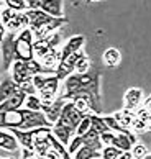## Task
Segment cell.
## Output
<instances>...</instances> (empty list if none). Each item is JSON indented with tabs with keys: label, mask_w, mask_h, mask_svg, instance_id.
<instances>
[{
	"label": "cell",
	"mask_w": 151,
	"mask_h": 159,
	"mask_svg": "<svg viewBox=\"0 0 151 159\" xmlns=\"http://www.w3.org/2000/svg\"><path fill=\"white\" fill-rule=\"evenodd\" d=\"M100 80H102V75L97 70L85 72V74L74 72L62 82V87L57 97L64 98L66 102H72V100L79 97H87L90 102V113L100 115L102 111Z\"/></svg>",
	"instance_id": "obj_1"
},
{
	"label": "cell",
	"mask_w": 151,
	"mask_h": 159,
	"mask_svg": "<svg viewBox=\"0 0 151 159\" xmlns=\"http://www.w3.org/2000/svg\"><path fill=\"white\" fill-rule=\"evenodd\" d=\"M33 43H34V38H33V31L30 28H25L23 31H20L16 34V39H15V61H31L34 59V54H33Z\"/></svg>",
	"instance_id": "obj_2"
},
{
	"label": "cell",
	"mask_w": 151,
	"mask_h": 159,
	"mask_svg": "<svg viewBox=\"0 0 151 159\" xmlns=\"http://www.w3.org/2000/svg\"><path fill=\"white\" fill-rule=\"evenodd\" d=\"M28 10H41L53 18H62L64 16V2L61 0H26Z\"/></svg>",
	"instance_id": "obj_3"
},
{
	"label": "cell",
	"mask_w": 151,
	"mask_h": 159,
	"mask_svg": "<svg viewBox=\"0 0 151 159\" xmlns=\"http://www.w3.org/2000/svg\"><path fill=\"white\" fill-rule=\"evenodd\" d=\"M84 116H85V115L80 113V111L74 107L72 102H66L64 107H62V110H61L59 118H57L56 123H61V125L67 126L69 129H72V131L76 133V128L79 126V123H80V120H82Z\"/></svg>",
	"instance_id": "obj_4"
},
{
	"label": "cell",
	"mask_w": 151,
	"mask_h": 159,
	"mask_svg": "<svg viewBox=\"0 0 151 159\" xmlns=\"http://www.w3.org/2000/svg\"><path fill=\"white\" fill-rule=\"evenodd\" d=\"M15 33H7L5 38L0 41V49H2V67L3 70H10L11 64L15 61Z\"/></svg>",
	"instance_id": "obj_5"
},
{
	"label": "cell",
	"mask_w": 151,
	"mask_h": 159,
	"mask_svg": "<svg viewBox=\"0 0 151 159\" xmlns=\"http://www.w3.org/2000/svg\"><path fill=\"white\" fill-rule=\"evenodd\" d=\"M36 128H53V125L46 120L43 111H31L25 108V118H23V125L20 129L30 131V129H36Z\"/></svg>",
	"instance_id": "obj_6"
},
{
	"label": "cell",
	"mask_w": 151,
	"mask_h": 159,
	"mask_svg": "<svg viewBox=\"0 0 151 159\" xmlns=\"http://www.w3.org/2000/svg\"><path fill=\"white\" fill-rule=\"evenodd\" d=\"M144 100V93L141 89L138 87H133V89H128L125 92V105H123V110H128V111H136L138 108L141 107Z\"/></svg>",
	"instance_id": "obj_7"
},
{
	"label": "cell",
	"mask_w": 151,
	"mask_h": 159,
	"mask_svg": "<svg viewBox=\"0 0 151 159\" xmlns=\"http://www.w3.org/2000/svg\"><path fill=\"white\" fill-rule=\"evenodd\" d=\"M84 41H85L84 34H74V36H71L61 48V59H67L69 56L79 52L80 48L84 46Z\"/></svg>",
	"instance_id": "obj_8"
},
{
	"label": "cell",
	"mask_w": 151,
	"mask_h": 159,
	"mask_svg": "<svg viewBox=\"0 0 151 159\" xmlns=\"http://www.w3.org/2000/svg\"><path fill=\"white\" fill-rule=\"evenodd\" d=\"M10 77L18 87L21 84H25V82L31 80V77L28 75V70H26V62L13 61V64H11V67H10Z\"/></svg>",
	"instance_id": "obj_9"
},
{
	"label": "cell",
	"mask_w": 151,
	"mask_h": 159,
	"mask_svg": "<svg viewBox=\"0 0 151 159\" xmlns=\"http://www.w3.org/2000/svg\"><path fill=\"white\" fill-rule=\"evenodd\" d=\"M64 103H66L64 98L57 97L54 100V103H51V105H41V111L44 113L46 120H48L51 125H54V123L57 121V118H59V115H61V110H62V107H64Z\"/></svg>",
	"instance_id": "obj_10"
},
{
	"label": "cell",
	"mask_w": 151,
	"mask_h": 159,
	"mask_svg": "<svg viewBox=\"0 0 151 159\" xmlns=\"http://www.w3.org/2000/svg\"><path fill=\"white\" fill-rule=\"evenodd\" d=\"M18 92H20V87L11 80L10 75H5L2 79V82H0V103L8 100L10 97L16 95Z\"/></svg>",
	"instance_id": "obj_11"
},
{
	"label": "cell",
	"mask_w": 151,
	"mask_h": 159,
	"mask_svg": "<svg viewBox=\"0 0 151 159\" xmlns=\"http://www.w3.org/2000/svg\"><path fill=\"white\" fill-rule=\"evenodd\" d=\"M51 133H53V136L59 141L62 146H69V143H71L72 138H74L72 129H69L67 126L61 125V123H54L53 128H51Z\"/></svg>",
	"instance_id": "obj_12"
},
{
	"label": "cell",
	"mask_w": 151,
	"mask_h": 159,
	"mask_svg": "<svg viewBox=\"0 0 151 159\" xmlns=\"http://www.w3.org/2000/svg\"><path fill=\"white\" fill-rule=\"evenodd\" d=\"M25 100H26V95L23 92H18L16 95L10 97L8 100L0 103V111H10V110H20L23 108L25 105Z\"/></svg>",
	"instance_id": "obj_13"
},
{
	"label": "cell",
	"mask_w": 151,
	"mask_h": 159,
	"mask_svg": "<svg viewBox=\"0 0 151 159\" xmlns=\"http://www.w3.org/2000/svg\"><path fill=\"white\" fill-rule=\"evenodd\" d=\"M20 144L16 138L11 134L8 129H0V149L5 151H18Z\"/></svg>",
	"instance_id": "obj_14"
},
{
	"label": "cell",
	"mask_w": 151,
	"mask_h": 159,
	"mask_svg": "<svg viewBox=\"0 0 151 159\" xmlns=\"http://www.w3.org/2000/svg\"><path fill=\"white\" fill-rule=\"evenodd\" d=\"M61 61V49H54V51H49L48 54H46L39 64H41V67L46 69V70H54L57 67V64Z\"/></svg>",
	"instance_id": "obj_15"
},
{
	"label": "cell",
	"mask_w": 151,
	"mask_h": 159,
	"mask_svg": "<svg viewBox=\"0 0 151 159\" xmlns=\"http://www.w3.org/2000/svg\"><path fill=\"white\" fill-rule=\"evenodd\" d=\"M131 134H133V133H128V134L117 133V134H115V139H113L112 146H113V148H117V149H120L121 152H130L131 148H133V143L130 141Z\"/></svg>",
	"instance_id": "obj_16"
},
{
	"label": "cell",
	"mask_w": 151,
	"mask_h": 159,
	"mask_svg": "<svg viewBox=\"0 0 151 159\" xmlns=\"http://www.w3.org/2000/svg\"><path fill=\"white\" fill-rule=\"evenodd\" d=\"M115 120H117V123L123 128V129H128L130 131V126H131V121L133 118H135V111H128V110H123L121 108L120 111H115V113L112 115Z\"/></svg>",
	"instance_id": "obj_17"
},
{
	"label": "cell",
	"mask_w": 151,
	"mask_h": 159,
	"mask_svg": "<svg viewBox=\"0 0 151 159\" xmlns=\"http://www.w3.org/2000/svg\"><path fill=\"white\" fill-rule=\"evenodd\" d=\"M72 159H100V151L90 148V146H80L72 154Z\"/></svg>",
	"instance_id": "obj_18"
},
{
	"label": "cell",
	"mask_w": 151,
	"mask_h": 159,
	"mask_svg": "<svg viewBox=\"0 0 151 159\" xmlns=\"http://www.w3.org/2000/svg\"><path fill=\"white\" fill-rule=\"evenodd\" d=\"M121 61V54L117 48H108L103 51V62L108 67H117Z\"/></svg>",
	"instance_id": "obj_19"
},
{
	"label": "cell",
	"mask_w": 151,
	"mask_h": 159,
	"mask_svg": "<svg viewBox=\"0 0 151 159\" xmlns=\"http://www.w3.org/2000/svg\"><path fill=\"white\" fill-rule=\"evenodd\" d=\"M89 69H90L89 56H85L84 52H80L77 61H76V64H74V72L76 74H85V72H89Z\"/></svg>",
	"instance_id": "obj_20"
},
{
	"label": "cell",
	"mask_w": 151,
	"mask_h": 159,
	"mask_svg": "<svg viewBox=\"0 0 151 159\" xmlns=\"http://www.w3.org/2000/svg\"><path fill=\"white\" fill-rule=\"evenodd\" d=\"M102 120H103V123L107 125V128H108V131H113V133H123V134H128V133H131V131H128V129H123L118 123H117V120L113 118L112 115H107V116H102Z\"/></svg>",
	"instance_id": "obj_21"
},
{
	"label": "cell",
	"mask_w": 151,
	"mask_h": 159,
	"mask_svg": "<svg viewBox=\"0 0 151 159\" xmlns=\"http://www.w3.org/2000/svg\"><path fill=\"white\" fill-rule=\"evenodd\" d=\"M90 128H92V129H95L98 134H102V133L108 131V128H107L105 123H103L102 116H100V115H94V113H90Z\"/></svg>",
	"instance_id": "obj_22"
},
{
	"label": "cell",
	"mask_w": 151,
	"mask_h": 159,
	"mask_svg": "<svg viewBox=\"0 0 151 159\" xmlns=\"http://www.w3.org/2000/svg\"><path fill=\"white\" fill-rule=\"evenodd\" d=\"M5 7L16 11V13H23V11L28 10V3L26 0H5Z\"/></svg>",
	"instance_id": "obj_23"
},
{
	"label": "cell",
	"mask_w": 151,
	"mask_h": 159,
	"mask_svg": "<svg viewBox=\"0 0 151 159\" xmlns=\"http://www.w3.org/2000/svg\"><path fill=\"white\" fill-rule=\"evenodd\" d=\"M23 108H28L31 111H41V100H39L38 95H28Z\"/></svg>",
	"instance_id": "obj_24"
},
{
	"label": "cell",
	"mask_w": 151,
	"mask_h": 159,
	"mask_svg": "<svg viewBox=\"0 0 151 159\" xmlns=\"http://www.w3.org/2000/svg\"><path fill=\"white\" fill-rule=\"evenodd\" d=\"M121 156V151L113 146H105L100 149V159H118Z\"/></svg>",
	"instance_id": "obj_25"
},
{
	"label": "cell",
	"mask_w": 151,
	"mask_h": 159,
	"mask_svg": "<svg viewBox=\"0 0 151 159\" xmlns=\"http://www.w3.org/2000/svg\"><path fill=\"white\" fill-rule=\"evenodd\" d=\"M90 129V113H87L82 120H80L79 123V126L76 128V133H74V136H84V134L87 133Z\"/></svg>",
	"instance_id": "obj_26"
},
{
	"label": "cell",
	"mask_w": 151,
	"mask_h": 159,
	"mask_svg": "<svg viewBox=\"0 0 151 159\" xmlns=\"http://www.w3.org/2000/svg\"><path fill=\"white\" fill-rule=\"evenodd\" d=\"M130 152H131L133 159H144V157L148 156V148H146L143 143H140V141H138V143L131 148Z\"/></svg>",
	"instance_id": "obj_27"
},
{
	"label": "cell",
	"mask_w": 151,
	"mask_h": 159,
	"mask_svg": "<svg viewBox=\"0 0 151 159\" xmlns=\"http://www.w3.org/2000/svg\"><path fill=\"white\" fill-rule=\"evenodd\" d=\"M135 115L144 123V126H146V131H151V115L148 113V111L144 110L143 107H140V108L135 111Z\"/></svg>",
	"instance_id": "obj_28"
},
{
	"label": "cell",
	"mask_w": 151,
	"mask_h": 159,
	"mask_svg": "<svg viewBox=\"0 0 151 159\" xmlns=\"http://www.w3.org/2000/svg\"><path fill=\"white\" fill-rule=\"evenodd\" d=\"M130 131H131V133H143V131H146V126H144V123L138 118V116H135V118H133V121H131Z\"/></svg>",
	"instance_id": "obj_29"
},
{
	"label": "cell",
	"mask_w": 151,
	"mask_h": 159,
	"mask_svg": "<svg viewBox=\"0 0 151 159\" xmlns=\"http://www.w3.org/2000/svg\"><path fill=\"white\" fill-rule=\"evenodd\" d=\"M115 134L117 133H113V131H105V133L100 134V143H102L103 148H105V146H112L113 139H115Z\"/></svg>",
	"instance_id": "obj_30"
},
{
	"label": "cell",
	"mask_w": 151,
	"mask_h": 159,
	"mask_svg": "<svg viewBox=\"0 0 151 159\" xmlns=\"http://www.w3.org/2000/svg\"><path fill=\"white\" fill-rule=\"evenodd\" d=\"M141 107L144 108V110H146L148 111V113L151 115V95L149 97H146V98H144L143 100V103H141Z\"/></svg>",
	"instance_id": "obj_31"
},
{
	"label": "cell",
	"mask_w": 151,
	"mask_h": 159,
	"mask_svg": "<svg viewBox=\"0 0 151 159\" xmlns=\"http://www.w3.org/2000/svg\"><path fill=\"white\" fill-rule=\"evenodd\" d=\"M0 13H2V10H0ZM5 34H7V31H5V28L2 25V15H0V41L5 38Z\"/></svg>",
	"instance_id": "obj_32"
},
{
	"label": "cell",
	"mask_w": 151,
	"mask_h": 159,
	"mask_svg": "<svg viewBox=\"0 0 151 159\" xmlns=\"http://www.w3.org/2000/svg\"><path fill=\"white\" fill-rule=\"evenodd\" d=\"M118 159H133V156H131V152H121V156Z\"/></svg>",
	"instance_id": "obj_33"
},
{
	"label": "cell",
	"mask_w": 151,
	"mask_h": 159,
	"mask_svg": "<svg viewBox=\"0 0 151 159\" xmlns=\"http://www.w3.org/2000/svg\"><path fill=\"white\" fill-rule=\"evenodd\" d=\"M144 159H151V154H148V156H146V157H144Z\"/></svg>",
	"instance_id": "obj_34"
},
{
	"label": "cell",
	"mask_w": 151,
	"mask_h": 159,
	"mask_svg": "<svg viewBox=\"0 0 151 159\" xmlns=\"http://www.w3.org/2000/svg\"><path fill=\"white\" fill-rule=\"evenodd\" d=\"M7 159H15V157H7Z\"/></svg>",
	"instance_id": "obj_35"
},
{
	"label": "cell",
	"mask_w": 151,
	"mask_h": 159,
	"mask_svg": "<svg viewBox=\"0 0 151 159\" xmlns=\"http://www.w3.org/2000/svg\"><path fill=\"white\" fill-rule=\"evenodd\" d=\"M39 159H41V157H39Z\"/></svg>",
	"instance_id": "obj_36"
},
{
	"label": "cell",
	"mask_w": 151,
	"mask_h": 159,
	"mask_svg": "<svg viewBox=\"0 0 151 159\" xmlns=\"http://www.w3.org/2000/svg\"><path fill=\"white\" fill-rule=\"evenodd\" d=\"M0 159H2V157H0Z\"/></svg>",
	"instance_id": "obj_37"
}]
</instances>
